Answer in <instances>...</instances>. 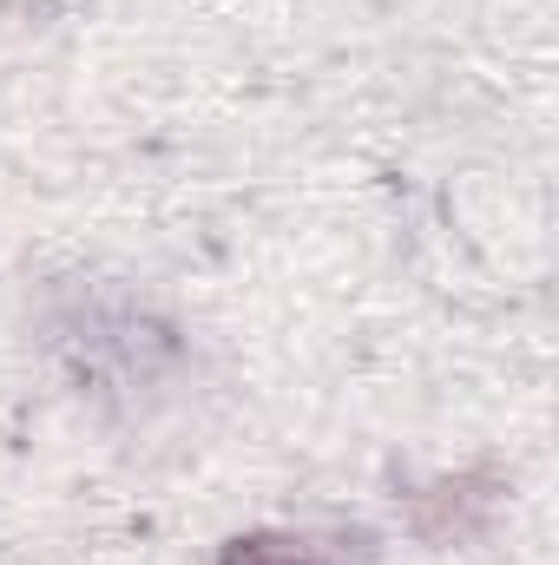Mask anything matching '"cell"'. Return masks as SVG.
I'll use <instances>...</instances> for the list:
<instances>
[{
    "label": "cell",
    "mask_w": 559,
    "mask_h": 565,
    "mask_svg": "<svg viewBox=\"0 0 559 565\" xmlns=\"http://www.w3.org/2000/svg\"><path fill=\"white\" fill-rule=\"evenodd\" d=\"M231 565H303V559L277 553V546H244V553H231Z\"/></svg>",
    "instance_id": "1"
}]
</instances>
